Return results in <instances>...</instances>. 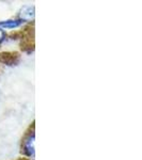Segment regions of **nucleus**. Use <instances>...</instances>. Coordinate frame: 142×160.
Masks as SVG:
<instances>
[{
  "label": "nucleus",
  "mask_w": 142,
  "mask_h": 160,
  "mask_svg": "<svg viewBox=\"0 0 142 160\" xmlns=\"http://www.w3.org/2000/svg\"><path fill=\"white\" fill-rule=\"evenodd\" d=\"M20 61V53L17 51H2L0 52V63L12 66L18 64Z\"/></svg>",
  "instance_id": "obj_3"
},
{
  "label": "nucleus",
  "mask_w": 142,
  "mask_h": 160,
  "mask_svg": "<svg viewBox=\"0 0 142 160\" xmlns=\"http://www.w3.org/2000/svg\"><path fill=\"white\" fill-rule=\"evenodd\" d=\"M24 22L20 20L18 18L15 19H8L3 20V22H0V29L2 30H12V29H16V28L20 27Z\"/></svg>",
  "instance_id": "obj_5"
},
{
  "label": "nucleus",
  "mask_w": 142,
  "mask_h": 160,
  "mask_svg": "<svg viewBox=\"0 0 142 160\" xmlns=\"http://www.w3.org/2000/svg\"><path fill=\"white\" fill-rule=\"evenodd\" d=\"M20 48L23 51L30 53L34 50V26L28 25L23 29V37L20 38Z\"/></svg>",
  "instance_id": "obj_2"
},
{
  "label": "nucleus",
  "mask_w": 142,
  "mask_h": 160,
  "mask_svg": "<svg viewBox=\"0 0 142 160\" xmlns=\"http://www.w3.org/2000/svg\"><path fill=\"white\" fill-rule=\"evenodd\" d=\"M18 19L23 22H31L34 18V7L33 6H25L22 8L18 14Z\"/></svg>",
  "instance_id": "obj_4"
},
{
  "label": "nucleus",
  "mask_w": 142,
  "mask_h": 160,
  "mask_svg": "<svg viewBox=\"0 0 142 160\" xmlns=\"http://www.w3.org/2000/svg\"><path fill=\"white\" fill-rule=\"evenodd\" d=\"M6 38H7L6 32H4V31L2 30V29H0V44L3 42L4 40H6Z\"/></svg>",
  "instance_id": "obj_6"
},
{
  "label": "nucleus",
  "mask_w": 142,
  "mask_h": 160,
  "mask_svg": "<svg viewBox=\"0 0 142 160\" xmlns=\"http://www.w3.org/2000/svg\"><path fill=\"white\" fill-rule=\"evenodd\" d=\"M20 152L27 158H31L34 156V122L29 126V128L23 137Z\"/></svg>",
  "instance_id": "obj_1"
}]
</instances>
